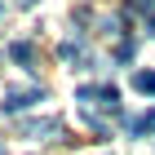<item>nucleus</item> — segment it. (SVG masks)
Returning <instances> with one entry per match:
<instances>
[{"instance_id":"f257e3e1","label":"nucleus","mask_w":155,"mask_h":155,"mask_svg":"<svg viewBox=\"0 0 155 155\" xmlns=\"http://www.w3.org/2000/svg\"><path fill=\"white\" fill-rule=\"evenodd\" d=\"M75 102H93V107H102V111H111V115H120V89L115 84H102V89H93V84H80L75 89Z\"/></svg>"},{"instance_id":"f03ea898","label":"nucleus","mask_w":155,"mask_h":155,"mask_svg":"<svg viewBox=\"0 0 155 155\" xmlns=\"http://www.w3.org/2000/svg\"><path fill=\"white\" fill-rule=\"evenodd\" d=\"M36 102H45V89H40V84H31V89H13V93H5V115H18V111L36 107Z\"/></svg>"},{"instance_id":"7ed1b4c3","label":"nucleus","mask_w":155,"mask_h":155,"mask_svg":"<svg viewBox=\"0 0 155 155\" xmlns=\"http://www.w3.org/2000/svg\"><path fill=\"white\" fill-rule=\"evenodd\" d=\"M129 133H133V137H151V133H155V107L142 111V115H133L129 120Z\"/></svg>"},{"instance_id":"20e7f679","label":"nucleus","mask_w":155,"mask_h":155,"mask_svg":"<svg viewBox=\"0 0 155 155\" xmlns=\"http://www.w3.org/2000/svg\"><path fill=\"white\" fill-rule=\"evenodd\" d=\"M9 58L18 62V67H31V62H36V45H31V40H13V45H9Z\"/></svg>"},{"instance_id":"39448f33","label":"nucleus","mask_w":155,"mask_h":155,"mask_svg":"<svg viewBox=\"0 0 155 155\" xmlns=\"http://www.w3.org/2000/svg\"><path fill=\"white\" fill-rule=\"evenodd\" d=\"M67 62H89V53H84V45L80 40H62V49H58Z\"/></svg>"},{"instance_id":"423d86ee","label":"nucleus","mask_w":155,"mask_h":155,"mask_svg":"<svg viewBox=\"0 0 155 155\" xmlns=\"http://www.w3.org/2000/svg\"><path fill=\"white\" fill-rule=\"evenodd\" d=\"M133 89L137 93H155V71H133Z\"/></svg>"},{"instance_id":"0eeeda50","label":"nucleus","mask_w":155,"mask_h":155,"mask_svg":"<svg viewBox=\"0 0 155 155\" xmlns=\"http://www.w3.org/2000/svg\"><path fill=\"white\" fill-rule=\"evenodd\" d=\"M111 58H115V62H133V40L124 36V40L115 45V53H111Z\"/></svg>"},{"instance_id":"6e6552de","label":"nucleus","mask_w":155,"mask_h":155,"mask_svg":"<svg viewBox=\"0 0 155 155\" xmlns=\"http://www.w3.org/2000/svg\"><path fill=\"white\" fill-rule=\"evenodd\" d=\"M0 155H5V146H0Z\"/></svg>"},{"instance_id":"1a4fd4ad","label":"nucleus","mask_w":155,"mask_h":155,"mask_svg":"<svg viewBox=\"0 0 155 155\" xmlns=\"http://www.w3.org/2000/svg\"><path fill=\"white\" fill-rule=\"evenodd\" d=\"M0 9H5V5H0Z\"/></svg>"}]
</instances>
